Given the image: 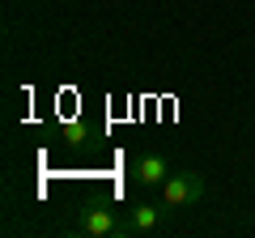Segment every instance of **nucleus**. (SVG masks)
Returning <instances> with one entry per match:
<instances>
[{"label":"nucleus","instance_id":"1","mask_svg":"<svg viewBox=\"0 0 255 238\" xmlns=\"http://www.w3.org/2000/svg\"><path fill=\"white\" fill-rule=\"evenodd\" d=\"M77 230L90 238H128V217H119L111 204H81L77 209Z\"/></svg>","mask_w":255,"mask_h":238},{"label":"nucleus","instance_id":"2","mask_svg":"<svg viewBox=\"0 0 255 238\" xmlns=\"http://www.w3.org/2000/svg\"><path fill=\"white\" fill-rule=\"evenodd\" d=\"M209 183H204L200 170H170V179L162 183V204L166 209H191V204H200Z\"/></svg>","mask_w":255,"mask_h":238},{"label":"nucleus","instance_id":"3","mask_svg":"<svg viewBox=\"0 0 255 238\" xmlns=\"http://www.w3.org/2000/svg\"><path fill=\"white\" fill-rule=\"evenodd\" d=\"M132 179H136L140 187H162L166 179H170V162H166L157 149H145V153L132 157Z\"/></svg>","mask_w":255,"mask_h":238},{"label":"nucleus","instance_id":"4","mask_svg":"<svg viewBox=\"0 0 255 238\" xmlns=\"http://www.w3.org/2000/svg\"><path fill=\"white\" fill-rule=\"evenodd\" d=\"M124 217H128V234H153V230L162 226L166 209L153 204V200H136V204H128Z\"/></svg>","mask_w":255,"mask_h":238},{"label":"nucleus","instance_id":"5","mask_svg":"<svg viewBox=\"0 0 255 238\" xmlns=\"http://www.w3.org/2000/svg\"><path fill=\"white\" fill-rule=\"evenodd\" d=\"M85 136H90V123H73V128H68V145H73V149H81Z\"/></svg>","mask_w":255,"mask_h":238}]
</instances>
